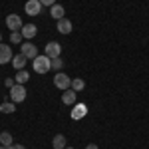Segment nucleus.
Returning <instances> with one entry per match:
<instances>
[{"instance_id": "9", "label": "nucleus", "mask_w": 149, "mask_h": 149, "mask_svg": "<svg viewBox=\"0 0 149 149\" xmlns=\"http://www.w3.org/2000/svg\"><path fill=\"white\" fill-rule=\"evenodd\" d=\"M12 50L10 46H6V44H0V64H6V62H12Z\"/></svg>"}, {"instance_id": "16", "label": "nucleus", "mask_w": 149, "mask_h": 149, "mask_svg": "<svg viewBox=\"0 0 149 149\" xmlns=\"http://www.w3.org/2000/svg\"><path fill=\"white\" fill-rule=\"evenodd\" d=\"M12 143H14V141H12V135L8 131H2V133H0V145H4V147L8 149Z\"/></svg>"}, {"instance_id": "7", "label": "nucleus", "mask_w": 149, "mask_h": 149, "mask_svg": "<svg viewBox=\"0 0 149 149\" xmlns=\"http://www.w3.org/2000/svg\"><path fill=\"white\" fill-rule=\"evenodd\" d=\"M24 10H26V14H30V16H38L42 12V4H40V0H28L26 6H24Z\"/></svg>"}, {"instance_id": "11", "label": "nucleus", "mask_w": 149, "mask_h": 149, "mask_svg": "<svg viewBox=\"0 0 149 149\" xmlns=\"http://www.w3.org/2000/svg\"><path fill=\"white\" fill-rule=\"evenodd\" d=\"M64 14H66V10H64L62 4H54V6H50V16H52L54 20H62V18H66Z\"/></svg>"}, {"instance_id": "15", "label": "nucleus", "mask_w": 149, "mask_h": 149, "mask_svg": "<svg viewBox=\"0 0 149 149\" xmlns=\"http://www.w3.org/2000/svg\"><path fill=\"white\" fill-rule=\"evenodd\" d=\"M52 147L54 149H64L66 147V137H64L62 133H56L54 139H52Z\"/></svg>"}, {"instance_id": "13", "label": "nucleus", "mask_w": 149, "mask_h": 149, "mask_svg": "<svg viewBox=\"0 0 149 149\" xmlns=\"http://www.w3.org/2000/svg\"><path fill=\"white\" fill-rule=\"evenodd\" d=\"M20 32H22V36L26 38V40H32V38L36 36V32H38V30H36V26H34V24H24Z\"/></svg>"}, {"instance_id": "12", "label": "nucleus", "mask_w": 149, "mask_h": 149, "mask_svg": "<svg viewBox=\"0 0 149 149\" xmlns=\"http://www.w3.org/2000/svg\"><path fill=\"white\" fill-rule=\"evenodd\" d=\"M58 32H60V34H70V32H72V30H74V28H72V22H70L68 18H62V20H58Z\"/></svg>"}, {"instance_id": "19", "label": "nucleus", "mask_w": 149, "mask_h": 149, "mask_svg": "<svg viewBox=\"0 0 149 149\" xmlns=\"http://www.w3.org/2000/svg\"><path fill=\"white\" fill-rule=\"evenodd\" d=\"M84 88H86V81L84 80H80V78L72 80V90H74V92H81Z\"/></svg>"}, {"instance_id": "2", "label": "nucleus", "mask_w": 149, "mask_h": 149, "mask_svg": "<svg viewBox=\"0 0 149 149\" xmlns=\"http://www.w3.org/2000/svg\"><path fill=\"white\" fill-rule=\"evenodd\" d=\"M54 86H56L58 90H62V92H66L72 88V80H70L68 74H64V72H58L56 76H54Z\"/></svg>"}, {"instance_id": "27", "label": "nucleus", "mask_w": 149, "mask_h": 149, "mask_svg": "<svg viewBox=\"0 0 149 149\" xmlns=\"http://www.w3.org/2000/svg\"><path fill=\"white\" fill-rule=\"evenodd\" d=\"M0 44H2V34H0Z\"/></svg>"}, {"instance_id": "1", "label": "nucleus", "mask_w": 149, "mask_h": 149, "mask_svg": "<svg viewBox=\"0 0 149 149\" xmlns=\"http://www.w3.org/2000/svg\"><path fill=\"white\" fill-rule=\"evenodd\" d=\"M34 70L38 74H48L52 70V58H48L46 54L44 56H38L34 60Z\"/></svg>"}, {"instance_id": "21", "label": "nucleus", "mask_w": 149, "mask_h": 149, "mask_svg": "<svg viewBox=\"0 0 149 149\" xmlns=\"http://www.w3.org/2000/svg\"><path fill=\"white\" fill-rule=\"evenodd\" d=\"M62 66H64V62H62L60 58H54V60H52V68L54 70H62Z\"/></svg>"}, {"instance_id": "6", "label": "nucleus", "mask_w": 149, "mask_h": 149, "mask_svg": "<svg viewBox=\"0 0 149 149\" xmlns=\"http://www.w3.org/2000/svg\"><path fill=\"white\" fill-rule=\"evenodd\" d=\"M86 113H88L86 103H76V105L72 107V119H74V121H80V119H84V117H86Z\"/></svg>"}, {"instance_id": "4", "label": "nucleus", "mask_w": 149, "mask_h": 149, "mask_svg": "<svg viewBox=\"0 0 149 149\" xmlns=\"http://www.w3.org/2000/svg\"><path fill=\"white\" fill-rule=\"evenodd\" d=\"M22 18L18 16V14H8L6 16V28H10L12 32H20L22 30Z\"/></svg>"}, {"instance_id": "18", "label": "nucleus", "mask_w": 149, "mask_h": 149, "mask_svg": "<svg viewBox=\"0 0 149 149\" xmlns=\"http://www.w3.org/2000/svg\"><path fill=\"white\" fill-rule=\"evenodd\" d=\"M0 111L2 113H14L16 111V105H14V102H4L0 105Z\"/></svg>"}, {"instance_id": "5", "label": "nucleus", "mask_w": 149, "mask_h": 149, "mask_svg": "<svg viewBox=\"0 0 149 149\" xmlns=\"http://www.w3.org/2000/svg\"><path fill=\"white\" fill-rule=\"evenodd\" d=\"M20 48H22V56H26L28 60H36V58L40 56L38 54V48L34 46V44H30V42H26V44H20Z\"/></svg>"}, {"instance_id": "23", "label": "nucleus", "mask_w": 149, "mask_h": 149, "mask_svg": "<svg viewBox=\"0 0 149 149\" xmlns=\"http://www.w3.org/2000/svg\"><path fill=\"white\" fill-rule=\"evenodd\" d=\"M40 4H42V6H54L56 0H40Z\"/></svg>"}, {"instance_id": "24", "label": "nucleus", "mask_w": 149, "mask_h": 149, "mask_svg": "<svg viewBox=\"0 0 149 149\" xmlns=\"http://www.w3.org/2000/svg\"><path fill=\"white\" fill-rule=\"evenodd\" d=\"M8 149H26V147H24V145H18V143H12Z\"/></svg>"}, {"instance_id": "22", "label": "nucleus", "mask_w": 149, "mask_h": 149, "mask_svg": "<svg viewBox=\"0 0 149 149\" xmlns=\"http://www.w3.org/2000/svg\"><path fill=\"white\" fill-rule=\"evenodd\" d=\"M4 86L10 90V88H14V86H16V80H12V78H6V80H4Z\"/></svg>"}, {"instance_id": "25", "label": "nucleus", "mask_w": 149, "mask_h": 149, "mask_svg": "<svg viewBox=\"0 0 149 149\" xmlns=\"http://www.w3.org/2000/svg\"><path fill=\"white\" fill-rule=\"evenodd\" d=\"M86 149H100V147H97L95 143H90V145H88V147H86Z\"/></svg>"}, {"instance_id": "3", "label": "nucleus", "mask_w": 149, "mask_h": 149, "mask_svg": "<svg viewBox=\"0 0 149 149\" xmlns=\"http://www.w3.org/2000/svg\"><path fill=\"white\" fill-rule=\"evenodd\" d=\"M10 100L14 103H22L24 100H26V88H24L22 84H16L14 88H10Z\"/></svg>"}, {"instance_id": "17", "label": "nucleus", "mask_w": 149, "mask_h": 149, "mask_svg": "<svg viewBox=\"0 0 149 149\" xmlns=\"http://www.w3.org/2000/svg\"><path fill=\"white\" fill-rule=\"evenodd\" d=\"M30 80V74L26 72V70H18V74H16V84H26V81Z\"/></svg>"}, {"instance_id": "26", "label": "nucleus", "mask_w": 149, "mask_h": 149, "mask_svg": "<svg viewBox=\"0 0 149 149\" xmlns=\"http://www.w3.org/2000/svg\"><path fill=\"white\" fill-rule=\"evenodd\" d=\"M64 149H74V147H68V145H66V147H64Z\"/></svg>"}, {"instance_id": "8", "label": "nucleus", "mask_w": 149, "mask_h": 149, "mask_svg": "<svg viewBox=\"0 0 149 149\" xmlns=\"http://www.w3.org/2000/svg\"><path fill=\"white\" fill-rule=\"evenodd\" d=\"M62 54V46H60V42H48L46 44V56L48 58H60Z\"/></svg>"}, {"instance_id": "28", "label": "nucleus", "mask_w": 149, "mask_h": 149, "mask_svg": "<svg viewBox=\"0 0 149 149\" xmlns=\"http://www.w3.org/2000/svg\"><path fill=\"white\" fill-rule=\"evenodd\" d=\"M0 149H6V147H4V145H0Z\"/></svg>"}, {"instance_id": "10", "label": "nucleus", "mask_w": 149, "mask_h": 149, "mask_svg": "<svg viewBox=\"0 0 149 149\" xmlns=\"http://www.w3.org/2000/svg\"><path fill=\"white\" fill-rule=\"evenodd\" d=\"M76 100H78V95H76V92H74L72 88L62 93V102H64V105H76Z\"/></svg>"}, {"instance_id": "14", "label": "nucleus", "mask_w": 149, "mask_h": 149, "mask_svg": "<svg viewBox=\"0 0 149 149\" xmlns=\"http://www.w3.org/2000/svg\"><path fill=\"white\" fill-rule=\"evenodd\" d=\"M26 62H28V58L22 56V54H18V56H14V58H12V66H14L16 70H24Z\"/></svg>"}, {"instance_id": "20", "label": "nucleus", "mask_w": 149, "mask_h": 149, "mask_svg": "<svg viewBox=\"0 0 149 149\" xmlns=\"http://www.w3.org/2000/svg\"><path fill=\"white\" fill-rule=\"evenodd\" d=\"M22 32H12L10 34V42L12 44H22Z\"/></svg>"}]
</instances>
